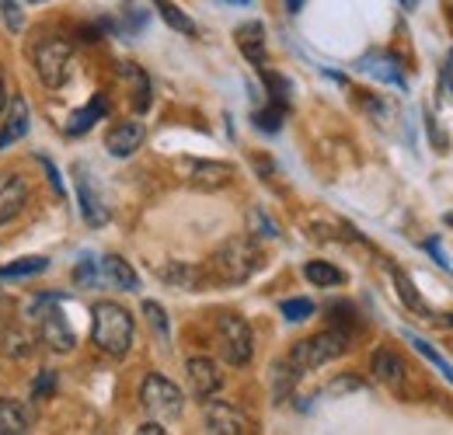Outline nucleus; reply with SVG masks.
<instances>
[{"label": "nucleus", "instance_id": "1", "mask_svg": "<svg viewBox=\"0 0 453 435\" xmlns=\"http://www.w3.org/2000/svg\"><path fill=\"white\" fill-rule=\"evenodd\" d=\"M258 269H262V248L251 237H230L210 258V279L226 282V286L248 282Z\"/></svg>", "mask_w": 453, "mask_h": 435}, {"label": "nucleus", "instance_id": "2", "mask_svg": "<svg viewBox=\"0 0 453 435\" xmlns=\"http://www.w3.org/2000/svg\"><path fill=\"white\" fill-rule=\"evenodd\" d=\"M91 334H95V345L105 355L122 359L133 348V317H129V310L112 303V300L95 303V327H91Z\"/></svg>", "mask_w": 453, "mask_h": 435}, {"label": "nucleus", "instance_id": "3", "mask_svg": "<svg viewBox=\"0 0 453 435\" xmlns=\"http://www.w3.org/2000/svg\"><path fill=\"white\" fill-rule=\"evenodd\" d=\"M349 341H352L349 331L328 327V331H321V334H314V338L296 341L293 352H289L286 359H289L300 373H311V370H321V366H328V362L342 359V355L349 352Z\"/></svg>", "mask_w": 453, "mask_h": 435}, {"label": "nucleus", "instance_id": "4", "mask_svg": "<svg viewBox=\"0 0 453 435\" xmlns=\"http://www.w3.org/2000/svg\"><path fill=\"white\" fill-rule=\"evenodd\" d=\"M59 300H63V296H57V293L35 296V300H32V314H39L42 341H46L53 352H70V348L77 345V334H73V327L66 324V317H63V310H59Z\"/></svg>", "mask_w": 453, "mask_h": 435}, {"label": "nucleus", "instance_id": "5", "mask_svg": "<svg viewBox=\"0 0 453 435\" xmlns=\"http://www.w3.org/2000/svg\"><path fill=\"white\" fill-rule=\"evenodd\" d=\"M140 404H143L154 418L174 422V418H181V411H185V393H181L168 377L150 373V377L143 380V386H140Z\"/></svg>", "mask_w": 453, "mask_h": 435}, {"label": "nucleus", "instance_id": "6", "mask_svg": "<svg viewBox=\"0 0 453 435\" xmlns=\"http://www.w3.org/2000/svg\"><path fill=\"white\" fill-rule=\"evenodd\" d=\"M217 334H220V355H224L230 366H248L251 355H255V334L244 317L237 314H224L220 324H217Z\"/></svg>", "mask_w": 453, "mask_h": 435}, {"label": "nucleus", "instance_id": "7", "mask_svg": "<svg viewBox=\"0 0 453 435\" xmlns=\"http://www.w3.org/2000/svg\"><path fill=\"white\" fill-rule=\"evenodd\" d=\"M70 42L66 39H46L35 46V73L46 88H63L70 80Z\"/></svg>", "mask_w": 453, "mask_h": 435}, {"label": "nucleus", "instance_id": "8", "mask_svg": "<svg viewBox=\"0 0 453 435\" xmlns=\"http://www.w3.org/2000/svg\"><path fill=\"white\" fill-rule=\"evenodd\" d=\"M178 171L192 188H203V192H217V188L230 185V178H234V167L224 161H188L185 157V161H178Z\"/></svg>", "mask_w": 453, "mask_h": 435}, {"label": "nucleus", "instance_id": "9", "mask_svg": "<svg viewBox=\"0 0 453 435\" xmlns=\"http://www.w3.org/2000/svg\"><path fill=\"white\" fill-rule=\"evenodd\" d=\"M370 373H373V380L384 383V386L395 390V393H404V386H408V366H404V359L397 355L395 348H388V345L373 352Z\"/></svg>", "mask_w": 453, "mask_h": 435}, {"label": "nucleus", "instance_id": "10", "mask_svg": "<svg viewBox=\"0 0 453 435\" xmlns=\"http://www.w3.org/2000/svg\"><path fill=\"white\" fill-rule=\"evenodd\" d=\"M203 418H206V432L213 435H244L251 429L248 418L234 404H226V401H210L206 411H203Z\"/></svg>", "mask_w": 453, "mask_h": 435}, {"label": "nucleus", "instance_id": "11", "mask_svg": "<svg viewBox=\"0 0 453 435\" xmlns=\"http://www.w3.org/2000/svg\"><path fill=\"white\" fill-rule=\"evenodd\" d=\"M143 140H147L143 122L129 118V122H119V126L109 129V136H105V150H109L112 157H133V154L143 147Z\"/></svg>", "mask_w": 453, "mask_h": 435}, {"label": "nucleus", "instance_id": "12", "mask_svg": "<svg viewBox=\"0 0 453 435\" xmlns=\"http://www.w3.org/2000/svg\"><path fill=\"white\" fill-rule=\"evenodd\" d=\"M25 202H28V185H25V178L4 171V174H0V223H11V219L25 210Z\"/></svg>", "mask_w": 453, "mask_h": 435}, {"label": "nucleus", "instance_id": "13", "mask_svg": "<svg viewBox=\"0 0 453 435\" xmlns=\"http://www.w3.org/2000/svg\"><path fill=\"white\" fill-rule=\"evenodd\" d=\"M185 373H188V383H192V393H196V397H213V393L220 390V383H224L220 380L217 362H213V359H203V355L188 359Z\"/></svg>", "mask_w": 453, "mask_h": 435}, {"label": "nucleus", "instance_id": "14", "mask_svg": "<svg viewBox=\"0 0 453 435\" xmlns=\"http://www.w3.org/2000/svg\"><path fill=\"white\" fill-rule=\"evenodd\" d=\"M77 202H81V213L88 219V226H105L109 223V210H105L102 195H95L84 167H77Z\"/></svg>", "mask_w": 453, "mask_h": 435}, {"label": "nucleus", "instance_id": "15", "mask_svg": "<svg viewBox=\"0 0 453 435\" xmlns=\"http://www.w3.org/2000/svg\"><path fill=\"white\" fill-rule=\"evenodd\" d=\"M35 411L21 401H0V435H25L32 432Z\"/></svg>", "mask_w": 453, "mask_h": 435}, {"label": "nucleus", "instance_id": "16", "mask_svg": "<svg viewBox=\"0 0 453 435\" xmlns=\"http://www.w3.org/2000/svg\"><path fill=\"white\" fill-rule=\"evenodd\" d=\"M237 46L248 56V63L265 66V25L262 21H248L237 28Z\"/></svg>", "mask_w": 453, "mask_h": 435}, {"label": "nucleus", "instance_id": "17", "mask_svg": "<svg viewBox=\"0 0 453 435\" xmlns=\"http://www.w3.org/2000/svg\"><path fill=\"white\" fill-rule=\"evenodd\" d=\"M25 133H28V102L25 98H14L7 105V118H4V129H0V150H7L11 143H18Z\"/></svg>", "mask_w": 453, "mask_h": 435}, {"label": "nucleus", "instance_id": "18", "mask_svg": "<svg viewBox=\"0 0 453 435\" xmlns=\"http://www.w3.org/2000/svg\"><path fill=\"white\" fill-rule=\"evenodd\" d=\"M105 115H109V98H105V95H95L84 109L73 111V115L66 118V133H70V136H84V133H88L98 118H105Z\"/></svg>", "mask_w": 453, "mask_h": 435}, {"label": "nucleus", "instance_id": "19", "mask_svg": "<svg viewBox=\"0 0 453 435\" xmlns=\"http://www.w3.org/2000/svg\"><path fill=\"white\" fill-rule=\"evenodd\" d=\"M157 279L168 282V286H174V289H199L203 279H206V272L196 269V265H188V262H168V265L157 269Z\"/></svg>", "mask_w": 453, "mask_h": 435}, {"label": "nucleus", "instance_id": "20", "mask_svg": "<svg viewBox=\"0 0 453 435\" xmlns=\"http://www.w3.org/2000/svg\"><path fill=\"white\" fill-rule=\"evenodd\" d=\"M102 279L112 282L115 289H126V293H136V289H140V279L133 272V265L122 262L119 255H105V258H102Z\"/></svg>", "mask_w": 453, "mask_h": 435}, {"label": "nucleus", "instance_id": "21", "mask_svg": "<svg viewBox=\"0 0 453 435\" xmlns=\"http://www.w3.org/2000/svg\"><path fill=\"white\" fill-rule=\"evenodd\" d=\"M359 70H366L370 77H377V80H384V84L404 88V77H401V70H397V59H391V56H366V59L359 63Z\"/></svg>", "mask_w": 453, "mask_h": 435}, {"label": "nucleus", "instance_id": "22", "mask_svg": "<svg viewBox=\"0 0 453 435\" xmlns=\"http://www.w3.org/2000/svg\"><path fill=\"white\" fill-rule=\"evenodd\" d=\"M391 279H395L397 286V296H401V303L408 307V310H415V314H422V317H433V310H429V303L418 296V289L411 286V279L401 272L397 265H391Z\"/></svg>", "mask_w": 453, "mask_h": 435}, {"label": "nucleus", "instance_id": "23", "mask_svg": "<svg viewBox=\"0 0 453 435\" xmlns=\"http://www.w3.org/2000/svg\"><path fill=\"white\" fill-rule=\"evenodd\" d=\"M0 348H4V355H11V359H25L35 345H32V338H28L21 327H4V331H0Z\"/></svg>", "mask_w": 453, "mask_h": 435}, {"label": "nucleus", "instance_id": "24", "mask_svg": "<svg viewBox=\"0 0 453 435\" xmlns=\"http://www.w3.org/2000/svg\"><path fill=\"white\" fill-rule=\"evenodd\" d=\"M303 275H307V282H314V286H321V289L345 282V275H342L332 262H307V265H303Z\"/></svg>", "mask_w": 453, "mask_h": 435}, {"label": "nucleus", "instance_id": "25", "mask_svg": "<svg viewBox=\"0 0 453 435\" xmlns=\"http://www.w3.org/2000/svg\"><path fill=\"white\" fill-rule=\"evenodd\" d=\"M154 7H157V14L168 21L174 32H185V35H196V32H199V28H196V21H192L181 7H174L171 0H154Z\"/></svg>", "mask_w": 453, "mask_h": 435}, {"label": "nucleus", "instance_id": "26", "mask_svg": "<svg viewBox=\"0 0 453 435\" xmlns=\"http://www.w3.org/2000/svg\"><path fill=\"white\" fill-rule=\"evenodd\" d=\"M50 269V258H39V255H32V258H21V262H14V265H4L0 269V282H11V279H28V275H39Z\"/></svg>", "mask_w": 453, "mask_h": 435}, {"label": "nucleus", "instance_id": "27", "mask_svg": "<svg viewBox=\"0 0 453 435\" xmlns=\"http://www.w3.org/2000/svg\"><path fill=\"white\" fill-rule=\"evenodd\" d=\"M248 233L265 237V240H276V237H280V223L269 217L262 206H251V210H248Z\"/></svg>", "mask_w": 453, "mask_h": 435}, {"label": "nucleus", "instance_id": "28", "mask_svg": "<svg viewBox=\"0 0 453 435\" xmlns=\"http://www.w3.org/2000/svg\"><path fill=\"white\" fill-rule=\"evenodd\" d=\"M296 377H300V370H296L289 359H280V362L273 366V390H276V397H280V401L293 393V386H296Z\"/></svg>", "mask_w": 453, "mask_h": 435}, {"label": "nucleus", "instance_id": "29", "mask_svg": "<svg viewBox=\"0 0 453 435\" xmlns=\"http://www.w3.org/2000/svg\"><path fill=\"white\" fill-rule=\"evenodd\" d=\"M404 338L415 345V352H422V355H426V359H429V362H433V366H436V370H440V373L453 383V362H450V359H443V355H440V352H436V348H433L426 338H418L415 331H404Z\"/></svg>", "mask_w": 453, "mask_h": 435}, {"label": "nucleus", "instance_id": "30", "mask_svg": "<svg viewBox=\"0 0 453 435\" xmlns=\"http://www.w3.org/2000/svg\"><path fill=\"white\" fill-rule=\"evenodd\" d=\"M280 310H283V317L289 321V324H300V321L314 317V303H311V300H303V296H296V300H283V303H280Z\"/></svg>", "mask_w": 453, "mask_h": 435}, {"label": "nucleus", "instance_id": "31", "mask_svg": "<svg viewBox=\"0 0 453 435\" xmlns=\"http://www.w3.org/2000/svg\"><path fill=\"white\" fill-rule=\"evenodd\" d=\"M143 317L150 321V327L157 331V338H161V341H168V338H171V327H168V314H165V307H161V303L147 300V303H143Z\"/></svg>", "mask_w": 453, "mask_h": 435}, {"label": "nucleus", "instance_id": "32", "mask_svg": "<svg viewBox=\"0 0 453 435\" xmlns=\"http://www.w3.org/2000/svg\"><path fill=\"white\" fill-rule=\"evenodd\" d=\"M262 70V77H265V84H269V91H273V105H280V109H286V102H289V80L286 77H280V73H273V70H265V66H258Z\"/></svg>", "mask_w": 453, "mask_h": 435}, {"label": "nucleus", "instance_id": "33", "mask_svg": "<svg viewBox=\"0 0 453 435\" xmlns=\"http://www.w3.org/2000/svg\"><path fill=\"white\" fill-rule=\"evenodd\" d=\"M283 111L286 109H280V105L258 111V115H255V126H258L262 133H280V126H283Z\"/></svg>", "mask_w": 453, "mask_h": 435}, {"label": "nucleus", "instance_id": "34", "mask_svg": "<svg viewBox=\"0 0 453 435\" xmlns=\"http://www.w3.org/2000/svg\"><path fill=\"white\" fill-rule=\"evenodd\" d=\"M0 11H4V21H7V28H21V25H25V18H21V7H18L14 0H0Z\"/></svg>", "mask_w": 453, "mask_h": 435}, {"label": "nucleus", "instance_id": "35", "mask_svg": "<svg viewBox=\"0 0 453 435\" xmlns=\"http://www.w3.org/2000/svg\"><path fill=\"white\" fill-rule=\"evenodd\" d=\"M366 383L359 380V377H339L335 383H328V393L332 397H339V393H349V390H363Z\"/></svg>", "mask_w": 453, "mask_h": 435}, {"label": "nucleus", "instance_id": "36", "mask_svg": "<svg viewBox=\"0 0 453 435\" xmlns=\"http://www.w3.org/2000/svg\"><path fill=\"white\" fill-rule=\"evenodd\" d=\"M53 386H57V373H53V370H46L39 380L32 383V397H50V393H53Z\"/></svg>", "mask_w": 453, "mask_h": 435}, {"label": "nucleus", "instance_id": "37", "mask_svg": "<svg viewBox=\"0 0 453 435\" xmlns=\"http://www.w3.org/2000/svg\"><path fill=\"white\" fill-rule=\"evenodd\" d=\"M426 251H429V255L436 258V265H440V269H447V272H453V262L447 258V251L440 248V240H436V237H429V240H426Z\"/></svg>", "mask_w": 453, "mask_h": 435}, {"label": "nucleus", "instance_id": "38", "mask_svg": "<svg viewBox=\"0 0 453 435\" xmlns=\"http://www.w3.org/2000/svg\"><path fill=\"white\" fill-rule=\"evenodd\" d=\"M95 269H98V262L84 258V262H81V269H77V282H84V286H95V282H98V272H95Z\"/></svg>", "mask_w": 453, "mask_h": 435}, {"label": "nucleus", "instance_id": "39", "mask_svg": "<svg viewBox=\"0 0 453 435\" xmlns=\"http://www.w3.org/2000/svg\"><path fill=\"white\" fill-rule=\"evenodd\" d=\"M42 167H46V174H50V185H53V192H57V195H63V178H59L57 164L50 161V157H42Z\"/></svg>", "mask_w": 453, "mask_h": 435}, {"label": "nucleus", "instance_id": "40", "mask_svg": "<svg viewBox=\"0 0 453 435\" xmlns=\"http://www.w3.org/2000/svg\"><path fill=\"white\" fill-rule=\"evenodd\" d=\"M426 122H429V136H433V143H436V150H447V136L440 133V126H436V118H433V115H426Z\"/></svg>", "mask_w": 453, "mask_h": 435}, {"label": "nucleus", "instance_id": "41", "mask_svg": "<svg viewBox=\"0 0 453 435\" xmlns=\"http://www.w3.org/2000/svg\"><path fill=\"white\" fill-rule=\"evenodd\" d=\"M443 77H447V95L453 98V50L447 53V66H443Z\"/></svg>", "mask_w": 453, "mask_h": 435}, {"label": "nucleus", "instance_id": "42", "mask_svg": "<svg viewBox=\"0 0 453 435\" xmlns=\"http://www.w3.org/2000/svg\"><path fill=\"white\" fill-rule=\"evenodd\" d=\"M136 432H140V435H165V429H161L157 422H147V425H140Z\"/></svg>", "mask_w": 453, "mask_h": 435}, {"label": "nucleus", "instance_id": "43", "mask_svg": "<svg viewBox=\"0 0 453 435\" xmlns=\"http://www.w3.org/2000/svg\"><path fill=\"white\" fill-rule=\"evenodd\" d=\"M300 7H303V0H286V11H289V14H296Z\"/></svg>", "mask_w": 453, "mask_h": 435}, {"label": "nucleus", "instance_id": "44", "mask_svg": "<svg viewBox=\"0 0 453 435\" xmlns=\"http://www.w3.org/2000/svg\"><path fill=\"white\" fill-rule=\"evenodd\" d=\"M7 109V91H4V80H0V111Z\"/></svg>", "mask_w": 453, "mask_h": 435}, {"label": "nucleus", "instance_id": "45", "mask_svg": "<svg viewBox=\"0 0 453 435\" xmlns=\"http://www.w3.org/2000/svg\"><path fill=\"white\" fill-rule=\"evenodd\" d=\"M224 4H251V0H224Z\"/></svg>", "mask_w": 453, "mask_h": 435}, {"label": "nucleus", "instance_id": "46", "mask_svg": "<svg viewBox=\"0 0 453 435\" xmlns=\"http://www.w3.org/2000/svg\"><path fill=\"white\" fill-rule=\"evenodd\" d=\"M401 4H404V7H415V0H401Z\"/></svg>", "mask_w": 453, "mask_h": 435}]
</instances>
